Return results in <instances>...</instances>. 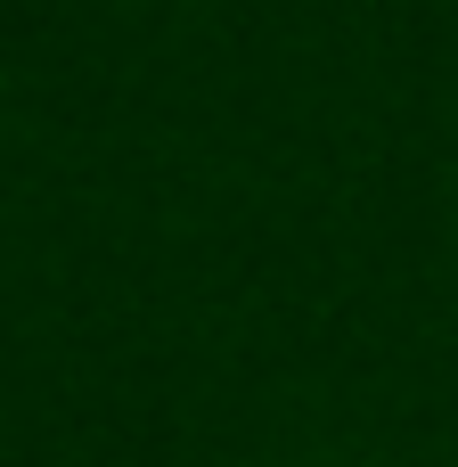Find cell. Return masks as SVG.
Masks as SVG:
<instances>
[]
</instances>
